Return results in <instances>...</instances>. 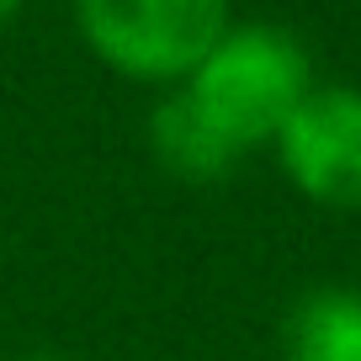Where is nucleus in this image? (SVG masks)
<instances>
[{
    "label": "nucleus",
    "mask_w": 361,
    "mask_h": 361,
    "mask_svg": "<svg viewBox=\"0 0 361 361\" xmlns=\"http://www.w3.org/2000/svg\"><path fill=\"white\" fill-rule=\"evenodd\" d=\"M287 361H361V293L356 287H314L282 319Z\"/></svg>",
    "instance_id": "20e7f679"
},
{
    "label": "nucleus",
    "mask_w": 361,
    "mask_h": 361,
    "mask_svg": "<svg viewBox=\"0 0 361 361\" xmlns=\"http://www.w3.org/2000/svg\"><path fill=\"white\" fill-rule=\"evenodd\" d=\"M276 165L314 207L361 213V90L314 85L276 133Z\"/></svg>",
    "instance_id": "7ed1b4c3"
},
{
    "label": "nucleus",
    "mask_w": 361,
    "mask_h": 361,
    "mask_svg": "<svg viewBox=\"0 0 361 361\" xmlns=\"http://www.w3.org/2000/svg\"><path fill=\"white\" fill-rule=\"evenodd\" d=\"M16 361H64V356H54V350H27V356H16Z\"/></svg>",
    "instance_id": "423d86ee"
},
{
    "label": "nucleus",
    "mask_w": 361,
    "mask_h": 361,
    "mask_svg": "<svg viewBox=\"0 0 361 361\" xmlns=\"http://www.w3.org/2000/svg\"><path fill=\"white\" fill-rule=\"evenodd\" d=\"M170 90L207 128V138L239 165L250 149L276 144L282 123L314 90V64L287 27L228 22V32L207 48V59Z\"/></svg>",
    "instance_id": "f257e3e1"
},
{
    "label": "nucleus",
    "mask_w": 361,
    "mask_h": 361,
    "mask_svg": "<svg viewBox=\"0 0 361 361\" xmlns=\"http://www.w3.org/2000/svg\"><path fill=\"white\" fill-rule=\"evenodd\" d=\"M16 11H22V0H0V32L16 22Z\"/></svg>",
    "instance_id": "39448f33"
},
{
    "label": "nucleus",
    "mask_w": 361,
    "mask_h": 361,
    "mask_svg": "<svg viewBox=\"0 0 361 361\" xmlns=\"http://www.w3.org/2000/svg\"><path fill=\"white\" fill-rule=\"evenodd\" d=\"M85 48L138 85H180L228 32V0H75Z\"/></svg>",
    "instance_id": "f03ea898"
}]
</instances>
